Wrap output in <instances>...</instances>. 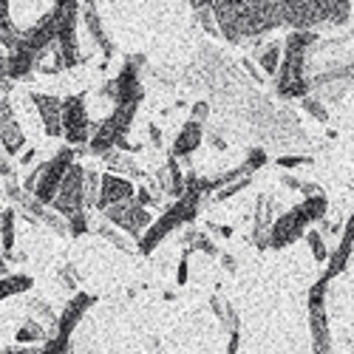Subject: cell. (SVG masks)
<instances>
[{"mask_svg": "<svg viewBox=\"0 0 354 354\" xmlns=\"http://www.w3.org/2000/svg\"><path fill=\"white\" fill-rule=\"evenodd\" d=\"M218 37H224L232 46H241L244 40H261L270 35L272 28L283 26L281 3L278 0H250V3H235V0H224V3H210Z\"/></svg>", "mask_w": 354, "mask_h": 354, "instance_id": "1", "label": "cell"}, {"mask_svg": "<svg viewBox=\"0 0 354 354\" xmlns=\"http://www.w3.org/2000/svg\"><path fill=\"white\" fill-rule=\"evenodd\" d=\"M281 68L275 74V91L281 100H304L312 94V85L306 77L309 51L317 46V32H289L281 43Z\"/></svg>", "mask_w": 354, "mask_h": 354, "instance_id": "2", "label": "cell"}, {"mask_svg": "<svg viewBox=\"0 0 354 354\" xmlns=\"http://www.w3.org/2000/svg\"><path fill=\"white\" fill-rule=\"evenodd\" d=\"M198 204H201V190H198V179L190 173V176H185V196L182 198H176L170 207L159 216V218H153V224L145 230V235L136 241V250H139V255H151L170 232H176L179 227H185V224H190L196 216H198Z\"/></svg>", "mask_w": 354, "mask_h": 354, "instance_id": "3", "label": "cell"}, {"mask_svg": "<svg viewBox=\"0 0 354 354\" xmlns=\"http://www.w3.org/2000/svg\"><path fill=\"white\" fill-rule=\"evenodd\" d=\"M283 26L292 32H315L317 26H346L351 17L348 0H298V3H281Z\"/></svg>", "mask_w": 354, "mask_h": 354, "instance_id": "4", "label": "cell"}, {"mask_svg": "<svg viewBox=\"0 0 354 354\" xmlns=\"http://www.w3.org/2000/svg\"><path fill=\"white\" fill-rule=\"evenodd\" d=\"M136 111L139 105L136 102H128V105H113V111L105 116L100 125H94V133L88 139V151L94 156H105L108 151H133L128 145V131L136 120Z\"/></svg>", "mask_w": 354, "mask_h": 354, "instance_id": "5", "label": "cell"}, {"mask_svg": "<svg viewBox=\"0 0 354 354\" xmlns=\"http://www.w3.org/2000/svg\"><path fill=\"white\" fill-rule=\"evenodd\" d=\"M326 289H329V281L317 278L309 286V298H306L312 354H335V340H332V326H329V309H326Z\"/></svg>", "mask_w": 354, "mask_h": 354, "instance_id": "6", "label": "cell"}, {"mask_svg": "<svg viewBox=\"0 0 354 354\" xmlns=\"http://www.w3.org/2000/svg\"><path fill=\"white\" fill-rule=\"evenodd\" d=\"M57 6V54L63 60V71L77 68L80 63H85V54L80 51V37H77V26H80V3L74 0H60Z\"/></svg>", "mask_w": 354, "mask_h": 354, "instance_id": "7", "label": "cell"}, {"mask_svg": "<svg viewBox=\"0 0 354 354\" xmlns=\"http://www.w3.org/2000/svg\"><path fill=\"white\" fill-rule=\"evenodd\" d=\"M77 162V151L74 147H60L51 159H46L43 162V170H40V179H37V185H35V198L37 201H43V204H48L51 207V201H54V196H57V190H60V185H63V179H66V173H68V167Z\"/></svg>", "mask_w": 354, "mask_h": 354, "instance_id": "8", "label": "cell"}, {"mask_svg": "<svg viewBox=\"0 0 354 354\" xmlns=\"http://www.w3.org/2000/svg\"><path fill=\"white\" fill-rule=\"evenodd\" d=\"M51 210L60 216V218H74L80 213H88L85 210V167L82 165H71L66 179L60 185V190H57L54 201H51Z\"/></svg>", "mask_w": 354, "mask_h": 354, "instance_id": "9", "label": "cell"}, {"mask_svg": "<svg viewBox=\"0 0 354 354\" xmlns=\"http://www.w3.org/2000/svg\"><path fill=\"white\" fill-rule=\"evenodd\" d=\"M142 63H145L142 57H128L125 66H122V71L102 85V97L113 100V105H128V102H136V105H139L142 97H145L142 80H139Z\"/></svg>", "mask_w": 354, "mask_h": 354, "instance_id": "10", "label": "cell"}, {"mask_svg": "<svg viewBox=\"0 0 354 354\" xmlns=\"http://www.w3.org/2000/svg\"><path fill=\"white\" fill-rule=\"evenodd\" d=\"M102 218H105L111 227L122 230V232L128 235V239H133V241H139L142 235H145V230L153 224L151 210L142 207V204H139L136 198L122 201V204H113V207L102 210Z\"/></svg>", "mask_w": 354, "mask_h": 354, "instance_id": "11", "label": "cell"}, {"mask_svg": "<svg viewBox=\"0 0 354 354\" xmlns=\"http://www.w3.org/2000/svg\"><path fill=\"white\" fill-rule=\"evenodd\" d=\"M94 133V125L88 120V105H85V94H71L63 100V139L68 142V147H82L88 145Z\"/></svg>", "mask_w": 354, "mask_h": 354, "instance_id": "12", "label": "cell"}, {"mask_svg": "<svg viewBox=\"0 0 354 354\" xmlns=\"http://www.w3.org/2000/svg\"><path fill=\"white\" fill-rule=\"evenodd\" d=\"M309 227H312V221H309L306 210L301 207V204H295L292 210L281 213V216L272 221L270 235H267V247H270V250H286L289 244H295L298 239H304Z\"/></svg>", "mask_w": 354, "mask_h": 354, "instance_id": "13", "label": "cell"}, {"mask_svg": "<svg viewBox=\"0 0 354 354\" xmlns=\"http://www.w3.org/2000/svg\"><path fill=\"white\" fill-rule=\"evenodd\" d=\"M312 85V94L326 105V102H340L346 94H348V88H354V71L348 66L343 68H329V71H323L317 74L315 80H309Z\"/></svg>", "mask_w": 354, "mask_h": 354, "instance_id": "14", "label": "cell"}, {"mask_svg": "<svg viewBox=\"0 0 354 354\" xmlns=\"http://www.w3.org/2000/svg\"><path fill=\"white\" fill-rule=\"evenodd\" d=\"M0 147L6 151L9 159H15L26 151V133L17 122V113H15L9 97H0Z\"/></svg>", "mask_w": 354, "mask_h": 354, "instance_id": "15", "label": "cell"}, {"mask_svg": "<svg viewBox=\"0 0 354 354\" xmlns=\"http://www.w3.org/2000/svg\"><path fill=\"white\" fill-rule=\"evenodd\" d=\"M94 304H97V295H88V292H74L71 298H68V304L63 306V312L57 315V326H54V332H51V335L71 340L74 329L80 326V320L85 317V312L91 309Z\"/></svg>", "mask_w": 354, "mask_h": 354, "instance_id": "16", "label": "cell"}, {"mask_svg": "<svg viewBox=\"0 0 354 354\" xmlns=\"http://www.w3.org/2000/svg\"><path fill=\"white\" fill-rule=\"evenodd\" d=\"M351 252H354V213L346 218V224L340 227V235H337V247L329 252V261H326V272L320 278L323 281H335L340 272H346L348 261H351Z\"/></svg>", "mask_w": 354, "mask_h": 354, "instance_id": "17", "label": "cell"}, {"mask_svg": "<svg viewBox=\"0 0 354 354\" xmlns=\"http://www.w3.org/2000/svg\"><path fill=\"white\" fill-rule=\"evenodd\" d=\"M136 196V185L128 179V176H116V173H102L100 179V201H97V210H108L113 204H122L131 201Z\"/></svg>", "mask_w": 354, "mask_h": 354, "instance_id": "18", "label": "cell"}, {"mask_svg": "<svg viewBox=\"0 0 354 354\" xmlns=\"http://www.w3.org/2000/svg\"><path fill=\"white\" fill-rule=\"evenodd\" d=\"M32 105L40 116L46 136L60 139L63 136V100L54 94H32Z\"/></svg>", "mask_w": 354, "mask_h": 354, "instance_id": "19", "label": "cell"}, {"mask_svg": "<svg viewBox=\"0 0 354 354\" xmlns=\"http://www.w3.org/2000/svg\"><path fill=\"white\" fill-rule=\"evenodd\" d=\"M275 207H278V204L270 196H258V201H255V210H252V244L258 250H270L267 247V235H270L272 221L278 218Z\"/></svg>", "mask_w": 354, "mask_h": 354, "instance_id": "20", "label": "cell"}, {"mask_svg": "<svg viewBox=\"0 0 354 354\" xmlns=\"http://www.w3.org/2000/svg\"><path fill=\"white\" fill-rule=\"evenodd\" d=\"M80 15H82V26H85L88 37H91V43L102 51L105 60H111V57H113V43H111V37H108V32H105V23H102V17H100L97 3L80 6Z\"/></svg>", "mask_w": 354, "mask_h": 354, "instance_id": "21", "label": "cell"}, {"mask_svg": "<svg viewBox=\"0 0 354 354\" xmlns=\"http://www.w3.org/2000/svg\"><path fill=\"white\" fill-rule=\"evenodd\" d=\"M201 142H204V125L187 120V122L179 128V133H176V139H173L170 156H176V159H187V156H193V153L198 151Z\"/></svg>", "mask_w": 354, "mask_h": 354, "instance_id": "22", "label": "cell"}, {"mask_svg": "<svg viewBox=\"0 0 354 354\" xmlns=\"http://www.w3.org/2000/svg\"><path fill=\"white\" fill-rule=\"evenodd\" d=\"M159 190L170 193L173 201L185 196V173H182V165L176 156H167V165L159 170Z\"/></svg>", "mask_w": 354, "mask_h": 354, "instance_id": "23", "label": "cell"}, {"mask_svg": "<svg viewBox=\"0 0 354 354\" xmlns=\"http://www.w3.org/2000/svg\"><path fill=\"white\" fill-rule=\"evenodd\" d=\"M15 241H17V210L6 207L0 213V250L6 258H17L15 255Z\"/></svg>", "mask_w": 354, "mask_h": 354, "instance_id": "24", "label": "cell"}, {"mask_svg": "<svg viewBox=\"0 0 354 354\" xmlns=\"http://www.w3.org/2000/svg\"><path fill=\"white\" fill-rule=\"evenodd\" d=\"M281 54H283V46L281 43H267L255 51V66L263 71V77H275L278 68H281Z\"/></svg>", "mask_w": 354, "mask_h": 354, "instance_id": "25", "label": "cell"}, {"mask_svg": "<svg viewBox=\"0 0 354 354\" xmlns=\"http://www.w3.org/2000/svg\"><path fill=\"white\" fill-rule=\"evenodd\" d=\"M48 335H51V332L43 326L40 320L26 317V320L20 323V329L15 332V343H17V346H35V343H46Z\"/></svg>", "mask_w": 354, "mask_h": 354, "instance_id": "26", "label": "cell"}, {"mask_svg": "<svg viewBox=\"0 0 354 354\" xmlns=\"http://www.w3.org/2000/svg\"><path fill=\"white\" fill-rule=\"evenodd\" d=\"M35 286V278L26 275V272H9V275H0V304L15 298V295H23Z\"/></svg>", "mask_w": 354, "mask_h": 354, "instance_id": "27", "label": "cell"}, {"mask_svg": "<svg viewBox=\"0 0 354 354\" xmlns=\"http://www.w3.org/2000/svg\"><path fill=\"white\" fill-rule=\"evenodd\" d=\"M301 207L306 210L309 221H312V224H317V221L326 218V213H329V198L323 196V193H315V196H306V198L301 201Z\"/></svg>", "mask_w": 354, "mask_h": 354, "instance_id": "28", "label": "cell"}, {"mask_svg": "<svg viewBox=\"0 0 354 354\" xmlns=\"http://www.w3.org/2000/svg\"><path fill=\"white\" fill-rule=\"evenodd\" d=\"M97 232L102 235V239H105L108 244H113L116 250H122V252H128V255L133 252V244H131V239H125V232H120L116 227H111L108 221H105V224H100V227H97Z\"/></svg>", "mask_w": 354, "mask_h": 354, "instance_id": "29", "label": "cell"}, {"mask_svg": "<svg viewBox=\"0 0 354 354\" xmlns=\"http://www.w3.org/2000/svg\"><path fill=\"white\" fill-rule=\"evenodd\" d=\"M28 312H32V317H35V320H40L46 329H51V332H54V326H57V315H54V309H51L46 301L32 298V301H28Z\"/></svg>", "mask_w": 354, "mask_h": 354, "instance_id": "30", "label": "cell"}, {"mask_svg": "<svg viewBox=\"0 0 354 354\" xmlns=\"http://www.w3.org/2000/svg\"><path fill=\"white\" fill-rule=\"evenodd\" d=\"M100 179L102 176L91 167H85V210H97V201H100Z\"/></svg>", "mask_w": 354, "mask_h": 354, "instance_id": "31", "label": "cell"}, {"mask_svg": "<svg viewBox=\"0 0 354 354\" xmlns=\"http://www.w3.org/2000/svg\"><path fill=\"white\" fill-rule=\"evenodd\" d=\"M306 244H309V250H312V258L317 261V263H326L329 261V250H326V241H323V235L317 232V230H306Z\"/></svg>", "mask_w": 354, "mask_h": 354, "instance_id": "32", "label": "cell"}, {"mask_svg": "<svg viewBox=\"0 0 354 354\" xmlns=\"http://www.w3.org/2000/svg\"><path fill=\"white\" fill-rule=\"evenodd\" d=\"M193 12H196V20L201 23L204 32L218 37V28H216V20H213V12H210V3H193Z\"/></svg>", "mask_w": 354, "mask_h": 354, "instance_id": "33", "label": "cell"}, {"mask_svg": "<svg viewBox=\"0 0 354 354\" xmlns=\"http://www.w3.org/2000/svg\"><path fill=\"white\" fill-rule=\"evenodd\" d=\"M301 105L306 108V113H309V116H315L317 122H329V111H326V105H323V102H320L315 94L304 97V100H301Z\"/></svg>", "mask_w": 354, "mask_h": 354, "instance_id": "34", "label": "cell"}, {"mask_svg": "<svg viewBox=\"0 0 354 354\" xmlns=\"http://www.w3.org/2000/svg\"><path fill=\"white\" fill-rule=\"evenodd\" d=\"M252 185V176H241L239 182H232V185H227V187H221L218 193H216V201H227V198H232V196H239L241 190H247Z\"/></svg>", "mask_w": 354, "mask_h": 354, "instance_id": "35", "label": "cell"}, {"mask_svg": "<svg viewBox=\"0 0 354 354\" xmlns=\"http://www.w3.org/2000/svg\"><path fill=\"white\" fill-rule=\"evenodd\" d=\"M43 354H71V340L48 335V340L43 343Z\"/></svg>", "mask_w": 354, "mask_h": 354, "instance_id": "36", "label": "cell"}, {"mask_svg": "<svg viewBox=\"0 0 354 354\" xmlns=\"http://www.w3.org/2000/svg\"><path fill=\"white\" fill-rule=\"evenodd\" d=\"M88 232V213H80L74 218H68V235L71 239H80V235Z\"/></svg>", "mask_w": 354, "mask_h": 354, "instance_id": "37", "label": "cell"}, {"mask_svg": "<svg viewBox=\"0 0 354 354\" xmlns=\"http://www.w3.org/2000/svg\"><path fill=\"white\" fill-rule=\"evenodd\" d=\"M0 179H17V165L6 156V151H3V147H0Z\"/></svg>", "mask_w": 354, "mask_h": 354, "instance_id": "38", "label": "cell"}, {"mask_svg": "<svg viewBox=\"0 0 354 354\" xmlns=\"http://www.w3.org/2000/svg\"><path fill=\"white\" fill-rule=\"evenodd\" d=\"M275 162H278V167H283V170H295V167L312 165V156H281V159H275Z\"/></svg>", "mask_w": 354, "mask_h": 354, "instance_id": "39", "label": "cell"}, {"mask_svg": "<svg viewBox=\"0 0 354 354\" xmlns=\"http://www.w3.org/2000/svg\"><path fill=\"white\" fill-rule=\"evenodd\" d=\"M244 165H247V170H250V173H255L258 167H263V165H267V153H263L261 147H252V151H250V156H247V162H244Z\"/></svg>", "mask_w": 354, "mask_h": 354, "instance_id": "40", "label": "cell"}, {"mask_svg": "<svg viewBox=\"0 0 354 354\" xmlns=\"http://www.w3.org/2000/svg\"><path fill=\"white\" fill-rule=\"evenodd\" d=\"M60 283L74 292L77 289V270H74V263H66V267H60Z\"/></svg>", "mask_w": 354, "mask_h": 354, "instance_id": "41", "label": "cell"}, {"mask_svg": "<svg viewBox=\"0 0 354 354\" xmlns=\"http://www.w3.org/2000/svg\"><path fill=\"white\" fill-rule=\"evenodd\" d=\"M207 116H210V105H207V102H204V100L193 105V111H190V120H193V122L204 125V122H207Z\"/></svg>", "mask_w": 354, "mask_h": 354, "instance_id": "42", "label": "cell"}, {"mask_svg": "<svg viewBox=\"0 0 354 354\" xmlns=\"http://www.w3.org/2000/svg\"><path fill=\"white\" fill-rule=\"evenodd\" d=\"M133 198L142 204V207H156V204H159V196H153L147 187H136V196Z\"/></svg>", "mask_w": 354, "mask_h": 354, "instance_id": "43", "label": "cell"}, {"mask_svg": "<svg viewBox=\"0 0 354 354\" xmlns=\"http://www.w3.org/2000/svg\"><path fill=\"white\" fill-rule=\"evenodd\" d=\"M187 261H190V250L182 252V261H179V267H176V283L179 286L187 283Z\"/></svg>", "mask_w": 354, "mask_h": 354, "instance_id": "44", "label": "cell"}, {"mask_svg": "<svg viewBox=\"0 0 354 354\" xmlns=\"http://www.w3.org/2000/svg\"><path fill=\"white\" fill-rule=\"evenodd\" d=\"M9 88V68H6V51L0 48V91Z\"/></svg>", "mask_w": 354, "mask_h": 354, "instance_id": "45", "label": "cell"}, {"mask_svg": "<svg viewBox=\"0 0 354 354\" xmlns=\"http://www.w3.org/2000/svg\"><path fill=\"white\" fill-rule=\"evenodd\" d=\"M35 159H37V151H35V147H26V151L17 156V167H32Z\"/></svg>", "mask_w": 354, "mask_h": 354, "instance_id": "46", "label": "cell"}, {"mask_svg": "<svg viewBox=\"0 0 354 354\" xmlns=\"http://www.w3.org/2000/svg\"><path fill=\"white\" fill-rule=\"evenodd\" d=\"M239 343H241V332H230V343H227V354H239Z\"/></svg>", "mask_w": 354, "mask_h": 354, "instance_id": "47", "label": "cell"}, {"mask_svg": "<svg viewBox=\"0 0 354 354\" xmlns=\"http://www.w3.org/2000/svg\"><path fill=\"white\" fill-rule=\"evenodd\" d=\"M244 68L250 71V77H252V80H258V82H263V74H258V66H255L252 60H244Z\"/></svg>", "mask_w": 354, "mask_h": 354, "instance_id": "48", "label": "cell"}, {"mask_svg": "<svg viewBox=\"0 0 354 354\" xmlns=\"http://www.w3.org/2000/svg\"><path fill=\"white\" fill-rule=\"evenodd\" d=\"M289 190H301V179H295V176H283V179H281Z\"/></svg>", "mask_w": 354, "mask_h": 354, "instance_id": "49", "label": "cell"}, {"mask_svg": "<svg viewBox=\"0 0 354 354\" xmlns=\"http://www.w3.org/2000/svg\"><path fill=\"white\" fill-rule=\"evenodd\" d=\"M210 230H216L218 235H221V239H230V235H232V227H221V224H207Z\"/></svg>", "mask_w": 354, "mask_h": 354, "instance_id": "50", "label": "cell"}, {"mask_svg": "<svg viewBox=\"0 0 354 354\" xmlns=\"http://www.w3.org/2000/svg\"><path fill=\"white\" fill-rule=\"evenodd\" d=\"M147 131H151V142H153L156 147H162V131H159L156 125H151V128H147Z\"/></svg>", "mask_w": 354, "mask_h": 354, "instance_id": "51", "label": "cell"}, {"mask_svg": "<svg viewBox=\"0 0 354 354\" xmlns=\"http://www.w3.org/2000/svg\"><path fill=\"white\" fill-rule=\"evenodd\" d=\"M221 263H224L230 272H235V258H232V255H221Z\"/></svg>", "mask_w": 354, "mask_h": 354, "instance_id": "52", "label": "cell"}, {"mask_svg": "<svg viewBox=\"0 0 354 354\" xmlns=\"http://www.w3.org/2000/svg\"><path fill=\"white\" fill-rule=\"evenodd\" d=\"M0 275H9V263H6V255L0 250Z\"/></svg>", "mask_w": 354, "mask_h": 354, "instance_id": "53", "label": "cell"}, {"mask_svg": "<svg viewBox=\"0 0 354 354\" xmlns=\"http://www.w3.org/2000/svg\"><path fill=\"white\" fill-rule=\"evenodd\" d=\"M0 193H3V179H0Z\"/></svg>", "mask_w": 354, "mask_h": 354, "instance_id": "54", "label": "cell"}]
</instances>
